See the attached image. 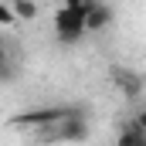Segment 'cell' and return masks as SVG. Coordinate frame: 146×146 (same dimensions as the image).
Here are the masks:
<instances>
[{
    "mask_svg": "<svg viewBox=\"0 0 146 146\" xmlns=\"http://www.w3.org/2000/svg\"><path fill=\"white\" fill-rule=\"evenodd\" d=\"M54 31H58V37L65 44L82 41V34H88L85 31V10L82 7H72V3H61L58 14H54Z\"/></svg>",
    "mask_w": 146,
    "mask_h": 146,
    "instance_id": "cell-1",
    "label": "cell"
},
{
    "mask_svg": "<svg viewBox=\"0 0 146 146\" xmlns=\"http://www.w3.org/2000/svg\"><path fill=\"white\" fill-rule=\"evenodd\" d=\"M78 109H68V106H48V109H31V112H21V115H14V126H24V129H48V126H54L58 119H65V115H72Z\"/></svg>",
    "mask_w": 146,
    "mask_h": 146,
    "instance_id": "cell-2",
    "label": "cell"
},
{
    "mask_svg": "<svg viewBox=\"0 0 146 146\" xmlns=\"http://www.w3.org/2000/svg\"><path fill=\"white\" fill-rule=\"evenodd\" d=\"M109 24H112V7L102 3V0H95V3L85 10V31L95 34V31H102V27H109Z\"/></svg>",
    "mask_w": 146,
    "mask_h": 146,
    "instance_id": "cell-3",
    "label": "cell"
},
{
    "mask_svg": "<svg viewBox=\"0 0 146 146\" xmlns=\"http://www.w3.org/2000/svg\"><path fill=\"white\" fill-rule=\"evenodd\" d=\"M112 78H115V85L122 88V95H126V99H136V95L143 92V82H139L133 72H126V68H115Z\"/></svg>",
    "mask_w": 146,
    "mask_h": 146,
    "instance_id": "cell-4",
    "label": "cell"
},
{
    "mask_svg": "<svg viewBox=\"0 0 146 146\" xmlns=\"http://www.w3.org/2000/svg\"><path fill=\"white\" fill-rule=\"evenodd\" d=\"M10 10H14V17H21V21H34L37 17V3L34 0H10Z\"/></svg>",
    "mask_w": 146,
    "mask_h": 146,
    "instance_id": "cell-5",
    "label": "cell"
},
{
    "mask_svg": "<svg viewBox=\"0 0 146 146\" xmlns=\"http://www.w3.org/2000/svg\"><path fill=\"white\" fill-rule=\"evenodd\" d=\"M119 143H146V129L139 126V122H133V119H129V126L119 133Z\"/></svg>",
    "mask_w": 146,
    "mask_h": 146,
    "instance_id": "cell-6",
    "label": "cell"
},
{
    "mask_svg": "<svg viewBox=\"0 0 146 146\" xmlns=\"http://www.w3.org/2000/svg\"><path fill=\"white\" fill-rule=\"evenodd\" d=\"M17 17H14V10H10V3H0V24H14Z\"/></svg>",
    "mask_w": 146,
    "mask_h": 146,
    "instance_id": "cell-7",
    "label": "cell"
},
{
    "mask_svg": "<svg viewBox=\"0 0 146 146\" xmlns=\"http://www.w3.org/2000/svg\"><path fill=\"white\" fill-rule=\"evenodd\" d=\"M133 122H139V126L146 129V109H136V115H133Z\"/></svg>",
    "mask_w": 146,
    "mask_h": 146,
    "instance_id": "cell-8",
    "label": "cell"
},
{
    "mask_svg": "<svg viewBox=\"0 0 146 146\" xmlns=\"http://www.w3.org/2000/svg\"><path fill=\"white\" fill-rule=\"evenodd\" d=\"M0 65H10V54H7V48L0 44Z\"/></svg>",
    "mask_w": 146,
    "mask_h": 146,
    "instance_id": "cell-9",
    "label": "cell"
}]
</instances>
